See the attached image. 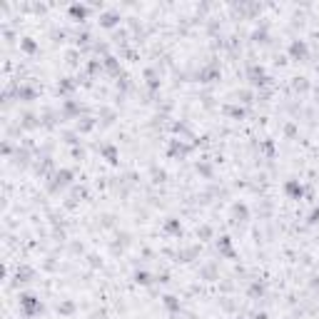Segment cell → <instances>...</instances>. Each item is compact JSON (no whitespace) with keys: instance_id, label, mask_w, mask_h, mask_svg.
<instances>
[{"instance_id":"obj_40","label":"cell","mask_w":319,"mask_h":319,"mask_svg":"<svg viewBox=\"0 0 319 319\" xmlns=\"http://www.w3.org/2000/svg\"><path fill=\"white\" fill-rule=\"evenodd\" d=\"M100 70H102V60H90V62H87V73H90V75H97Z\"/></svg>"},{"instance_id":"obj_51","label":"cell","mask_w":319,"mask_h":319,"mask_svg":"<svg viewBox=\"0 0 319 319\" xmlns=\"http://www.w3.org/2000/svg\"><path fill=\"white\" fill-rule=\"evenodd\" d=\"M157 282H162V285H167V282H170V274H167V272H162V274L157 277Z\"/></svg>"},{"instance_id":"obj_11","label":"cell","mask_w":319,"mask_h":319,"mask_svg":"<svg viewBox=\"0 0 319 319\" xmlns=\"http://www.w3.org/2000/svg\"><path fill=\"white\" fill-rule=\"evenodd\" d=\"M120 13L117 10H102L100 13V18H97V23H100V28H108V30H113L120 25Z\"/></svg>"},{"instance_id":"obj_31","label":"cell","mask_w":319,"mask_h":319,"mask_svg":"<svg viewBox=\"0 0 319 319\" xmlns=\"http://www.w3.org/2000/svg\"><path fill=\"white\" fill-rule=\"evenodd\" d=\"M250 40L255 43V45H267L272 38H269V30H267V25H262V28L252 30V35H250Z\"/></svg>"},{"instance_id":"obj_23","label":"cell","mask_w":319,"mask_h":319,"mask_svg":"<svg viewBox=\"0 0 319 319\" xmlns=\"http://www.w3.org/2000/svg\"><path fill=\"white\" fill-rule=\"evenodd\" d=\"M222 113L227 117H232V120H244V117H247L244 105H237V102H227V105L222 108Z\"/></svg>"},{"instance_id":"obj_25","label":"cell","mask_w":319,"mask_h":319,"mask_svg":"<svg viewBox=\"0 0 319 319\" xmlns=\"http://www.w3.org/2000/svg\"><path fill=\"white\" fill-rule=\"evenodd\" d=\"M162 230H165V234H170V237H180V234H182V222H180L177 217H167V220L162 222Z\"/></svg>"},{"instance_id":"obj_7","label":"cell","mask_w":319,"mask_h":319,"mask_svg":"<svg viewBox=\"0 0 319 319\" xmlns=\"http://www.w3.org/2000/svg\"><path fill=\"white\" fill-rule=\"evenodd\" d=\"M83 115V105L78 102V100H62V105H60V117L62 120H80Z\"/></svg>"},{"instance_id":"obj_30","label":"cell","mask_w":319,"mask_h":319,"mask_svg":"<svg viewBox=\"0 0 319 319\" xmlns=\"http://www.w3.org/2000/svg\"><path fill=\"white\" fill-rule=\"evenodd\" d=\"M78 312V304L73 299H60L58 302V314L60 317H73Z\"/></svg>"},{"instance_id":"obj_52","label":"cell","mask_w":319,"mask_h":319,"mask_svg":"<svg viewBox=\"0 0 319 319\" xmlns=\"http://www.w3.org/2000/svg\"><path fill=\"white\" fill-rule=\"evenodd\" d=\"M252 319H269V314H267V312H255Z\"/></svg>"},{"instance_id":"obj_4","label":"cell","mask_w":319,"mask_h":319,"mask_svg":"<svg viewBox=\"0 0 319 319\" xmlns=\"http://www.w3.org/2000/svg\"><path fill=\"white\" fill-rule=\"evenodd\" d=\"M269 75H267V70L257 65V62H252V65H247V83L250 87H267L269 85Z\"/></svg>"},{"instance_id":"obj_22","label":"cell","mask_w":319,"mask_h":319,"mask_svg":"<svg viewBox=\"0 0 319 319\" xmlns=\"http://www.w3.org/2000/svg\"><path fill=\"white\" fill-rule=\"evenodd\" d=\"M309 90H312V83H309L304 75L292 78V92H294V95H307Z\"/></svg>"},{"instance_id":"obj_1","label":"cell","mask_w":319,"mask_h":319,"mask_svg":"<svg viewBox=\"0 0 319 319\" xmlns=\"http://www.w3.org/2000/svg\"><path fill=\"white\" fill-rule=\"evenodd\" d=\"M18 304H20V312H23L25 319H35L40 312H43V302H40V297L32 294V292H20Z\"/></svg>"},{"instance_id":"obj_27","label":"cell","mask_w":319,"mask_h":319,"mask_svg":"<svg viewBox=\"0 0 319 319\" xmlns=\"http://www.w3.org/2000/svg\"><path fill=\"white\" fill-rule=\"evenodd\" d=\"M13 162L18 165V167H28L30 165V150L28 147H15V152H13Z\"/></svg>"},{"instance_id":"obj_33","label":"cell","mask_w":319,"mask_h":319,"mask_svg":"<svg viewBox=\"0 0 319 319\" xmlns=\"http://www.w3.org/2000/svg\"><path fill=\"white\" fill-rule=\"evenodd\" d=\"M132 279H135V282H137L140 287H150L152 282H157V277H152V274H150L147 269H137V272L132 274Z\"/></svg>"},{"instance_id":"obj_17","label":"cell","mask_w":319,"mask_h":319,"mask_svg":"<svg viewBox=\"0 0 319 319\" xmlns=\"http://www.w3.org/2000/svg\"><path fill=\"white\" fill-rule=\"evenodd\" d=\"M75 90H78V80H75V78H62L58 83V95L65 97V100H70Z\"/></svg>"},{"instance_id":"obj_49","label":"cell","mask_w":319,"mask_h":319,"mask_svg":"<svg viewBox=\"0 0 319 319\" xmlns=\"http://www.w3.org/2000/svg\"><path fill=\"white\" fill-rule=\"evenodd\" d=\"M87 260H90V267H102V260H100V257H95V255H90Z\"/></svg>"},{"instance_id":"obj_53","label":"cell","mask_w":319,"mask_h":319,"mask_svg":"<svg viewBox=\"0 0 319 319\" xmlns=\"http://www.w3.org/2000/svg\"><path fill=\"white\" fill-rule=\"evenodd\" d=\"M314 97H317V102H319V85L314 87Z\"/></svg>"},{"instance_id":"obj_8","label":"cell","mask_w":319,"mask_h":319,"mask_svg":"<svg viewBox=\"0 0 319 319\" xmlns=\"http://www.w3.org/2000/svg\"><path fill=\"white\" fill-rule=\"evenodd\" d=\"M220 65L217 62H209V65H204V67H200L197 70V80L200 83H215V80H220Z\"/></svg>"},{"instance_id":"obj_43","label":"cell","mask_w":319,"mask_h":319,"mask_svg":"<svg viewBox=\"0 0 319 319\" xmlns=\"http://www.w3.org/2000/svg\"><path fill=\"white\" fill-rule=\"evenodd\" d=\"M262 152H264L267 157H274V143H272V140H264V143H262Z\"/></svg>"},{"instance_id":"obj_14","label":"cell","mask_w":319,"mask_h":319,"mask_svg":"<svg viewBox=\"0 0 319 319\" xmlns=\"http://www.w3.org/2000/svg\"><path fill=\"white\" fill-rule=\"evenodd\" d=\"M18 125H20V130H38L43 125V117L35 115V113H23L20 120H18Z\"/></svg>"},{"instance_id":"obj_19","label":"cell","mask_w":319,"mask_h":319,"mask_svg":"<svg viewBox=\"0 0 319 319\" xmlns=\"http://www.w3.org/2000/svg\"><path fill=\"white\" fill-rule=\"evenodd\" d=\"M15 97L20 102H32V100H38V90L32 85H15Z\"/></svg>"},{"instance_id":"obj_50","label":"cell","mask_w":319,"mask_h":319,"mask_svg":"<svg viewBox=\"0 0 319 319\" xmlns=\"http://www.w3.org/2000/svg\"><path fill=\"white\" fill-rule=\"evenodd\" d=\"M50 35H53V40H55V43H58V40H62V38H65V32H62V30H53Z\"/></svg>"},{"instance_id":"obj_39","label":"cell","mask_w":319,"mask_h":319,"mask_svg":"<svg viewBox=\"0 0 319 319\" xmlns=\"http://www.w3.org/2000/svg\"><path fill=\"white\" fill-rule=\"evenodd\" d=\"M152 182H165V180H167V172H165V170H162V167H152Z\"/></svg>"},{"instance_id":"obj_12","label":"cell","mask_w":319,"mask_h":319,"mask_svg":"<svg viewBox=\"0 0 319 319\" xmlns=\"http://www.w3.org/2000/svg\"><path fill=\"white\" fill-rule=\"evenodd\" d=\"M67 15H70L75 23H83V20H87V15H90V8H87L85 3H70V5H67Z\"/></svg>"},{"instance_id":"obj_29","label":"cell","mask_w":319,"mask_h":319,"mask_svg":"<svg viewBox=\"0 0 319 319\" xmlns=\"http://www.w3.org/2000/svg\"><path fill=\"white\" fill-rule=\"evenodd\" d=\"M200 257V244H190V247H185V250H180L177 252V260L180 262H192Z\"/></svg>"},{"instance_id":"obj_55","label":"cell","mask_w":319,"mask_h":319,"mask_svg":"<svg viewBox=\"0 0 319 319\" xmlns=\"http://www.w3.org/2000/svg\"><path fill=\"white\" fill-rule=\"evenodd\" d=\"M237 319H244V317H237Z\"/></svg>"},{"instance_id":"obj_2","label":"cell","mask_w":319,"mask_h":319,"mask_svg":"<svg viewBox=\"0 0 319 319\" xmlns=\"http://www.w3.org/2000/svg\"><path fill=\"white\" fill-rule=\"evenodd\" d=\"M73 180H75V172H73L70 167H60V170H55V172L48 177V190H50V192H60V190L70 187Z\"/></svg>"},{"instance_id":"obj_38","label":"cell","mask_w":319,"mask_h":319,"mask_svg":"<svg viewBox=\"0 0 319 319\" xmlns=\"http://www.w3.org/2000/svg\"><path fill=\"white\" fill-rule=\"evenodd\" d=\"M297 135H299V127H297V122H287V125H285V137H287V140H294Z\"/></svg>"},{"instance_id":"obj_20","label":"cell","mask_w":319,"mask_h":319,"mask_svg":"<svg viewBox=\"0 0 319 319\" xmlns=\"http://www.w3.org/2000/svg\"><path fill=\"white\" fill-rule=\"evenodd\" d=\"M95 125H97V120H95V117L83 115L78 122H75V132H78V135H87V132H92V130H95Z\"/></svg>"},{"instance_id":"obj_45","label":"cell","mask_w":319,"mask_h":319,"mask_svg":"<svg viewBox=\"0 0 319 319\" xmlns=\"http://www.w3.org/2000/svg\"><path fill=\"white\" fill-rule=\"evenodd\" d=\"M115 225V217L113 215H102V227H113Z\"/></svg>"},{"instance_id":"obj_3","label":"cell","mask_w":319,"mask_h":319,"mask_svg":"<svg viewBox=\"0 0 319 319\" xmlns=\"http://www.w3.org/2000/svg\"><path fill=\"white\" fill-rule=\"evenodd\" d=\"M192 150H195L192 143L174 137V140L167 143V157H172V160H185V157H190V155H192Z\"/></svg>"},{"instance_id":"obj_48","label":"cell","mask_w":319,"mask_h":319,"mask_svg":"<svg viewBox=\"0 0 319 319\" xmlns=\"http://www.w3.org/2000/svg\"><path fill=\"white\" fill-rule=\"evenodd\" d=\"M73 157H75V160H83V157H85L83 147H73Z\"/></svg>"},{"instance_id":"obj_21","label":"cell","mask_w":319,"mask_h":319,"mask_svg":"<svg viewBox=\"0 0 319 319\" xmlns=\"http://www.w3.org/2000/svg\"><path fill=\"white\" fill-rule=\"evenodd\" d=\"M232 97L237 105H250V102H255V90L252 87H239V90H234Z\"/></svg>"},{"instance_id":"obj_44","label":"cell","mask_w":319,"mask_h":319,"mask_svg":"<svg viewBox=\"0 0 319 319\" xmlns=\"http://www.w3.org/2000/svg\"><path fill=\"white\" fill-rule=\"evenodd\" d=\"M75 40H78V45H87V43L92 40V35H90L87 30H83V32H78V38H75Z\"/></svg>"},{"instance_id":"obj_9","label":"cell","mask_w":319,"mask_h":319,"mask_svg":"<svg viewBox=\"0 0 319 319\" xmlns=\"http://www.w3.org/2000/svg\"><path fill=\"white\" fill-rule=\"evenodd\" d=\"M230 220H232L234 225H244L250 220V207L244 202H234L230 207Z\"/></svg>"},{"instance_id":"obj_32","label":"cell","mask_w":319,"mask_h":319,"mask_svg":"<svg viewBox=\"0 0 319 319\" xmlns=\"http://www.w3.org/2000/svg\"><path fill=\"white\" fill-rule=\"evenodd\" d=\"M195 170H197V174L204 177V180H215V167H212L209 160H200V162L195 165Z\"/></svg>"},{"instance_id":"obj_54","label":"cell","mask_w":319,"mask_h":319,"mask_svg":"<svg viewBox=\"0 0 319 319\" xmlns=\"http://www.w3.org/2000/svg\"><path fill=\"white\" fill-rule=\"evenodd\" d=\"M314 70H317V75H319V62H317V65H314Z\"/></svg>"},{"instance_id":"obj_5","label":"cell","mask_w":319,"mask_h":319,"mask_svg":"<svg viewBox=\"0 0 319 319\" xmlns=\"http://www.w3.org/2000/svg\"><path fill=\"white\" fill-rule=\"evenodd\" d=\"M287 55H290V60H297V62L309 60V45H307V40H302V38L290 40V45H287Z\"/></svg>"},{"instance_id":"obj_34","label":"cell","mask_w":319,"mask_h":319,"mask_svg":"<svg viewBox=\"0 0 319 319\" xmlns=\"http://www.w3.org/2000/svg\"><path fill=\"white\" fill-rule=\"evenodd\" d=\"M20 50H23L25 55H38V53H40V45H38L32 38H20Z\"/></svg>"},{"instance_id":"obj_47","label":"cell","mask_w":319,"mask_h":319,"mask_svg":"<svg viewBox=\"0 0 319 319\" xmlns=\"http://www.w3.org/2000/svg\"><path fill=\"white\" fill-rule=\"evenodd\" d=\"M222 309L225 312H234V302L232 299H222Z\"/></svg>"},{"instance_id":"obj_16","label":"cell","mask_w":319,"mask_h":319,"mask_svg":"<svg viewBox=\"0 0 319 319\" xmlns=\"http://www.w3.org/2000/svg\"><path fill=\"white\" fill-rule=\"evenodd\" d=\"M35 277H38V272L32 267H28V264H23L15 272V285H30V282H35Z\"/></svg>"},{"instance_id":"obj_15","label":"cell","mask_w":319,"mask_h":319,"mask_svg":"<svg viewBox=\"0 0 319 319\" xmlns=\"http://www.w3.org/2000/svg\"><path fill=\"white\" fill-rule=\"evenodd\" d=\"M200 279H204V282L220 279V267H217V262H204L202 267H200Z\"/></svg>"},{"instance_id":"obj_10","label":"cell","mask_w":319,"mask_h":319,"mask_svg":"<svg viewBox=\"0 0 319 319\" xmlns=\"http://www.w3.org/2000/svg\"><path fill=\"white\" fill-rule=\"evenodd\" d=\"M282 190H285V195H287L290 200H302V197H304V192H307V187H304L299 180H287Z\"/></svg>"},{"instance_id":"obj_41","label":"cell","mask_w":319,"mask_h":319,"mask_svg":"<svg viewBox=\"0 0 319 319\" xmlns=\"http://www.w3.org/2000/svg\"><path fill=\"white\" fill-rule=\"evenodd\" d=\"M307 225H309V227H317V225H319V204L312 209V212H309V217H307Z\"/></svg>"},{"instance_id":"obj_46","label":"cell","mask_w":319,"mask_h":319,"mask_svg":"<svg viewBox=\"0 0 319 319\" xmlns=\"http://www.w3.org/2000/svg\"><path fill=\"white\" fill-rule=\"evenodd\" d=\"M117 87H120V90H122V92H127V90H130V80H127V78H125V75H122V80H120V83H117Z\"/></svg>"},{"instance_id":"obj_28","label":"cell","mask_w":319,"mask_h":319,"mask_svg":"<svg viewBox=\"0 0 319 319\" xmlns=\"http://www.w3.org/2000/svg\"><path fill=\"white\" fill-rule=\"evenodd\" d=\"M162 304H165V309H167L170 314H174V317L182 312V302H180L174 294H165V297H162Z\"/></svg>"},{"instance_id":"obj_42","label":"cell","mask_w":319,"mask_h":319,"mask_svg":"<svg viewBox=\"0 0 319 319\" xmlns=\"http://www.w3.org/2000/svg\"><path fill=\"white\" fill-rule=\"evenodd\" d=\"M130 242H132L130 232H117V244H120V250H122V247H127Z\"/></svg>"},{"instance_id":"obj_35","label":"cell","mask_w":319,"mask_h":319,"mask_svg":"<svg viewBox=\"0 0 319 319\" xmlns=\"http://www.w3.org/2000/svg\"><path fill=\"white\" fill-rule=\"evenodd\" d=\"M212 237H215L212 225H200V227H197V239H200V242H207V239H212Z\"/></svg>"},{"instance_id":"obj_24","label":"cell","mask_w":319,"mask_h":319,"mask_svg":"<svg viewBox=\"0 0 319 319\" xmlns=\"http://www.w3.org/2000/svg\"><path fill=\"white\" fill-rule=\"evenodd\" d=\"M145 85L152 90V92H157L160 85H162V78H160V73L155 70V67H147L145 70Z\"/></svg>"},{"instance_id":"obj_13","label":"cell","mask_w":319,"mask_h":319,"mask_svg":"<svg viewBox=\"0 0 319 319\" xmlns=\"http://www.w3.org/2000/svg\"><path fill=\"white\" fill-rule=\"evenodd\" d=\"M102 70H105L110 78H122L120 58H115V55H108V58H102Z\"/></svg>"},{"instance_id":"obj_6","label":"cell","mask_w":319,"mask_h":319,"mask_svg":"<svg viewBox=\"0 0 319 319\" xmlns=\"http://www.w3.org/2000/svg\"><path fill=\"white\" fill-rule=\"evenodd\" d=\"M215 244H217V255L222 260H237V250H234V242L230 234H220Z\"/></svg>"},{"instance_id":"obj_36","label":"cell","mask_w":319,"mask_h":319,"mask_svg":"<svg viewBox=\"0 0 319 319\" xmlns=\"http://www.w3.org/2000/svg\"><path fill=\"white\" fill-rule=\"evenodd\" d=\"M100 117H102V125H113L117 113L115 110H110V108H102V110H100Z\"/></svg>"},{"instance_id":"obj_18","label":"cell","mask_w":319,"mask_h":319,"mask_svg":"<svg viewBox=\"0 0 319 319\" xmlns=\"http://www.w3.org/2000/svg\"><path fill=\"white\" fill-rule=\"evenodd\" d=\"M100 155H102V160L110 162V165H117V162H120V150H117L113 143H102V145H100Z\"/></svg>"},{"instance_id":"obj_37","label":"cell","mask_w":319,"mask_h":319,"mask_svg":"<svg viewBox=\"0 0 319 319\" xmlns=\"http://www.w3.org/2000/svg\"><path fill=\"white\" fill-rule=\"evenodd\" d=\"M62 140H65L67 145L78 147V143H80V135H78V132H70V130H65V132H62Z\"/></svg>"},{"instance_id":"obj_26","label":"cell","mask_w":319,"mask_h":319,"mask_svg":"<svg viewBox=\"0 0 319 319\" xmlns=\"http://www.w3.org/2000/svg\"><path fill=\"white\" fill-rule=\"evenodd\" d=\"M264 294H267L264 282H260V279H252V282L247 285V297H250V299H262Z\"/></svg>"}]
</instances>
